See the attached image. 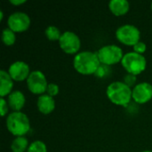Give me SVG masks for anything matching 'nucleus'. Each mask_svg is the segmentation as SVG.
<instances>
[{
    "mask_svg": "<svg viewBox=\"0 0 152 152\" xmlns=\"http://www.w3.org/2000/svg\"><path fill=\"white\" fill-rule=\"evenodd\" d=\"M100 65L97 53L91 51L79 52L73 59L74 69L82 75H94Z\"/></svg>",
    "mask_w": 152,
    "mask_h": 152,
    "instance_id": "1",
    "label": "nucleus"
},
{
    "mask_svg": "<svg viewBox=\"0 0 152 152\" xmlns=\"http://www.w3.org/2000/svg\"><path fill=\"white\" fill-rule=\"evenodd\" d=\"M106 94L112 103L118 106L126 107L133 99L132 88L121 81H114L110 83L106 89Z\"/></svg>",
    "mask_w": 152,
    "mask_h": 152,
    "instance_id": "2",
    "label": "nucleus"
},
{
    "mask_svg": "<svg viewBox=\"0 0 152 152\" xmlns=\"http://www.w3.org/2000/svg\"><path fill=\"white\" fill-rule=\"evenodd\" d=\"M7 130L15 137L24 136L30 130V121L28 117L21 111H12L5 120Z\"/></svg>",
    "mask_w": 152,
    "mask_h": 152,
    "instance_id": "3",
    "label": "nucleus"
},
{
    "mask_svg": "<svg viewBox=\"0 0 152 152\" xmlns=\"http://www.w3.org/2000/svg\"><path fill=\"white\" fill-rule=\"evenodd\" d=\"M121 64L127 73L137 76L146 69L147 61L142 54L133 51L124 54Z\"/></svg>",
    "mask_w": 152,
    "mask_h": 152,
    "instance_id": "4",
    "label": "nucleus"
},
{
    "mask_svg": "<svg viewBox=\"0 0 152 152\" xmlns=\"http://www.w3.org/2000/svg\"><path fill=\"white\" fill-rule=\"evenodd\" d=\"M100 62L104 65L111 66L121 62L124 53L121 47L117 45H106L96 52Z\"/></svg>",
    "mask_w": 152,
    "mask_h": 152,
    "instance_id": "5",
    "label": "nucleus"
},
{
    "mask_svg": "<svg viewBox=\"0 0 152 152\" xmlns=\"http://www.w3.org/2000/svg\"><path fill=\"white\" fill-rule=\"evenodd\" d=\"M116 37L123 45L134 46L141 41V31L133 24H124L117 28Z\"/></svg>",
    "mask_w": 152,
    "mask_h": 152,
    "instance_id": "6",
    "label": "nucleus"
},
{
    "mask_svg": "<svg viewBox=\"0 0 152 152\" xmlns=\"http://www.w3.org/2000/svg\"><path fill=\"white\" fill-rule=\"evenodd\" d=\"M26 82L28 91L33 94H37L39 96L46 93V88L49 84L45 75L40 70L31 71Z\"/></svg>",
    "mask_w": 152,
    "mask_h": 152,
    "instance_id": "7",
    "label": "nucleus"
},
{
    "mask_svg": "<svg viewBox=\"0 0 152 152\" xmlns=\"http://www.w3.org/2000/svg\"><path fill=\"white\" fill-rule=\"evenodd\" d=\"M59 45L64 53L68 54H77L79 53L78 51L81 47V40L75 32L67 30L61 34L59 39Z\"/></svg>",
    "mask_w": 152,
    "mask_h": 152,
    "instance_id": "8",
    "label": "nucleus"
},
{
    "mask_svg": "<svg viewBox=\"0 0 152 152\" xmlns=\"http://www.w3.org/2000/svg\"><path fill=\"white\" fill-rule=\"evenodd\" d=\"M30 23L31 20L28 14L24 12H14L7 19L8 28L15 33L26 31L29 28Z\"/></svg>",
    "mask_w": 152,
    "mask_h": 152,
    "instance_id": "9",
    "label": "nucleus"
},
{
    "mask_svg": "<svg viewBox=\"0 0 152 152\" xmlns=\"http://www.w3.org/2000/svg\"><path fill=\"white\" fill-rule=\"evenodd\" d=\"M132 98L139 104H144L152 99V85L148 82L136 84L132 88Z\"/></svg>",
    "mask_w": 152,
    "mask_h": 152,
    "instance_id": "10",
    "label": "nucleus"
},
{
    "mask_svg": "<svg viewBox=\"0 0 152 152\" xmlns=\"http://www.w3.org/2000/svg\"><path fill=\"white\" fill-rule=\"evenodd\" d=\"M8 73L13 81H24L28 79L31 71L27 62L23 61H16L9 66Z\"/></svg>",
    "mask_w": 152,
    "mask_h": 152,
    "instance_id": "11",
    "label": "nucleus"
},
{
    "mask_svg": "<svg viewBox=\"0 0 152 152\" xmlns=\"http://www.w3.org/2000/svg\"><path fill=\"white\" fill-rule=\"evenodd\" d=\"M6 101L12 111H20L26 103V97L21 91L14 90L7 96Z\"/></svg>",
    "mask_w": 152,
    "mask_h": 152,
    "instance_id": "12",
    "label": "nucleus"
},
{
    "mask_svg": "<svg viewBox=\"0 0 152 152\" xmlns=\"http://www.w3.org/2000/svg\"><path fill=\"white\" fill-rule=\"evenodd\" d=\"M37 106L38 110L45 115L52 113L55 109V100L47 94H42L37 98Z\"/></svg>",
    "mask_w": 152,
    "mask_h": 152,
    "instance_id": "13",
    "label": "nucleus"
},
{
    "mask_svg": "<svg viewBox=\"0 0 152 152\" xmlns=\"http://www.w3.org/2000/svg\"><path fill=\"white\" fill-rule=\"evenodd\" d=\"M13 79L11 77L8 71L4 69L0 70V96L4 98L8 96L13 90Z\"/></svg>",
    "mask_w": 152,
    "mask_h": 152,
    "instance_id": "14",
    "label": "nucleus"
},
{
    "mask_svg": "<svg viewBox=\"0 0 152 152\" xmlns=\"http://www.w3.org/2000/svg\"><path fill=\"white\" fill-rule=\"evenodd\" d=\"M109 8L115 16H123L130 9V4L126 0H110Z\"/></svg>",
    "mask_w": 152,
    "mask_h": 152,
    "instance_id": "15",
    "label": "nucleus"
},
{
    "mask_svg": "<svg viewBox=\"0 0 152 152\" xmlns=\"http://www.w3.org/2000/svg\"><path fill=\"white\" fill-rule=\"evenodd\" d=\"M28 146V140L25 136H17L11 143V150L12 152H25Z\"/></svg>",
    "mask_w": 152,
    "mask_h": 152,
    "instance_id": "16",
    "label": "nucleus"
},
{
    "mask_svg": "<svg viewBox=\"0 0 152 152\" xmlns=\"http://www.w3.org/2000/svg\"><path fill=\"white\" fill-rule=\"evenodd\" d=\"M2 41L4 45L11 46L14 45L16 41V33L9 28H5L2 31Z\"/></svg>",
    "mask_w": 152,
    "mask_h": 152,
    "instance_id": "17",
    "label": "nucleus"
},
{
    "mask_svg": "<svg viewBox=\"0 0 152 152\" xmlns=\"http://www.w3.org/2000/svg\"><path fill=\"white\" fill-rule=\"evenodd\" d=\"M45 36L46 37L51 40V41H59V39L61 38V32L60 31V29L54 26V25H50L48 26L46 28H45Z\"/></svg>",
    "mask_w": 152,
    "mask_h": 152,
    "instance_id": "18",
    "label": "nucleus"
},
{
    "mask_svg": "<svg viewBox=\"0 0 152 152\" xmlns=\"http://www.w3.org/2000/svg\"><path fill=\"white\" fill-rule=\"evenodd\" d=\"M27 152H47V147L43 141L37 140L29 144Z\"/></svg>",
    "mask_w": 152,
    "mask_h": 152,
    "instance_id": "19",
    "label": "nucleus"
},
{
    "mask_svg": "<svg viewBox=\"0 0 152 152\" xmlns=\"http://www.w3.org/2000/svg\"><path fill=\"white\" fill-rule=\"evenodd\" d=\"M110 66H108V65H104V64H102L100 65V67L98 68L97 71L95 72L94 76H96L97 77L99 78H103L105 77H108L110 73Z\"/></svg>",
    "mask_w": 152,
    "mask_h": 152,
    "instance_id": "20",
    "label": "nucleus"
},
{
    "mask_svg": "<svg viewBox=\"0 0 152 152\" xmlns=\"http://www.w3.org/2000/svg\"><path fill=\"white\" fill-rule=\"evenodd\" d=\"M60 92V88L59 86L55 83H49L46 88V94L52 97L56 96Z\"/></svg>",
    "mask_w": 152,
    "mask_h": 152,
    "instance_id": "21",
    "label": "nucleus"
},
{
    "mask_svg": "<svg viewBox=\"0 0 152 152\" xmlns=\"http://www.w3.org/2000/svg\"><path fill=\"white\" fill-rule=\"evenodd\" d=\"M136 76L133 75V74H129L127 73L125 77H124V83L128 86L129 87H134L136 86Z\"/></svg>",
    "mask_w": 152,
    "mask_h": 152,
    "instance_id": "22",
    "label": "nucleus"
},
{
    "mask_svg": "<svg viewBox=\"0 0 152 152\" xmlns=\"http://www.w3.org/2000/svg\"><path fill=\"white\" fill-rule=\"evenodd\" d=\"M133 48H134V52H135L137 53H140V54H142V53H144L146 52L147 45L143 41H139L137 44H135L133 46Z\"/></svg>",
    "mask_w": 152,
    "mask_h": 152,
    "instance_id": "23",
    "label": "nucleus"
},
{
    "mask_svg": "<svg viewBox=\"0 0 152 152\" xmlns=\"http://www.w3.org/2000/svg\"><path fill=\"white\" fill-rule=\"evenodd\" d=\"M0 110H1V116L4 117L9 110V105L7 103V101L4 98H0Z\"/></svg>",
    "mask_w": 152,
    "mask_h": 152,
    "instance_id": "24",
    "label": "nucleus"
},
{
    "mask_svg": "<svg viewBox=\"0 0 152 152\" xmlns=\"http://www.w3.org/2000/svg\"><path fill=\"white\" fill-rule=\"evenodd\" d=\"M13 5H20V4H23L27 2V0H10L9 1Z\"/></svg>",
    "mask_w": 152,
    "mask_h": 152,
    "instance_id": "25",
    "label": "nucleus"
},
{
    "mask_svg": "<svg viewBox=\"0 0 152 152\" xmlns=\"http://www.w3.org/2000/svg\"><path fill=\"white\" fill-rule=\"evenodd\" d=\"M4 19V12L3 10H0V20H3Z\"/></svg>",
    "mask_w": 152,
    "mask_h": 152,
    "instance_id": "26",
    "label": "nucleus"
},
{
    "mask_svg": "<svg viewBox=\"0 0 152 152\" xmlns=\"http://www.w3.org/2000/svg\"><path fill=\"white\" fill-rule=\"evenodd\" d=\"M142 152H152L151 151H142Z\"/></svg>",
    "mask_w": 152,
    "mask_h": 152,
    "instance_id": "27",
    "label": "nucleus"
},
{
    "mask_svg": "<svg viewBox=\"0 0 152 152\" xmlns=\"http://www.w3.org/2000/svg\"><path fill=\"white\" fill-rule=\"evenodd\" d=\"M151 11H152V3H151Z\"/></svg>",
    "mask_w": 152,
    "mask_h": 152,
    "instance_id": "28",
    "label": "nucleus"
}]
</instances>
